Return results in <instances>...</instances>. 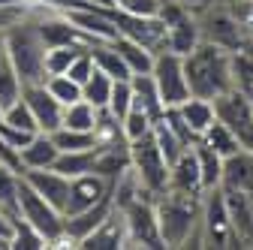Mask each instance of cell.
I'll return each instance as SVG.
<instances>
[{
  "instance_id": "d4e9b609",
  "label": "cell",
  "mask_w": 253,
  "mask_h": 250,
  "mask_svg": "<svg viewBox=\"0 0 253 250\" xmlns=\"http://www.w3.org/2000/svg\"><path fill=\"white\" fill-rule=\"evenodd\" d=\"M196 157H199V172H202V187H205V193L211 190H220L223 187V157L208 148L205 142H196Z\"/></svg>"
},
{
  "instance_id": "bcb514c9",
  "label": "cell",
  "mask_w": 253,
  "mask_h": 250,
  "mask_svg": "<svg viewBox=\"0 0 253 250\" xmlns=\"http://www.w3.org/2000/svg\"><path fill=\"white\" fill-rule=\"evenodd\" d=\"M9 60V48H6V30H0V67Z\"/></svg>"
},
{
  "instance_id": "6da1fadb",
  "label": "cell",
  "mask_w": 253,
  "mask_h": 250,
  "mask_svg": "<svg viewBox=\"0 0 253 250\" xmlns=\"http://www.w3.org/2000/svg\"><path fill=\"white\" fill-rule=\"evenodd\" d=\"M202 199L178 190L157 196V220L166 247H205L202 244Z\"/></svg>"
},
{
  "instance_id": "8d00e7d4",
  "label": "cell",
  "mask_w": 253,
  "mask_h": 250,
  "mask_svg": "<svg viewBox=\"0 0 253 250\" xmlns=\"http://www.w3.org/2000/svg\"><path fill=\"white\" fill-rule=\"evenodd\" d=\"M154 139H157V145L163 148V154L169 157V163H175V160L181 157V154L190 148V145H187V142H184V139L172 130V127H169V124H166L163 118L154 124Z\"/></svg>"
},
{
  "instance_id": "5bb4252c",
  "label": "cell",
  "mask_w": 253,
  "mask_h": 250,
  "mask_svg": "<svg viewBox=\"0 0 253 250\" xmlns=\"http://www.w3.org/2000/svg\"><path fill=\"white\" fill-rule=\"evenodd\" d=\"M79 247L82 250H126V247H130V229H126L124 211L121 208H112V214Z\"/></svg>"
},
{
  "instance_id": "9c48e42d",
  "label": "cell",
  "mask_w": 253,
  "mask_h": 250,
  "mask_svg": "<svg viewBox=\"0 0 253 250\" xmlns=\"http://www.w3.org/2000/svg\"><path fill=\"white\" fill-rule=\"evenodd\" d=\"M157 87H160V97L169 106H181L187 103L193 93H190V84H187V73H184V57L175 54V51H160L154 60V70H151Z\"/></svg>"
},
{
  "instance_id": "7c38bea8",
  "label": "cell",
  "mask_w": 253,
  "mask_h": 250,
  "mask_svg": "<svg viewBox=\"0 0 253 250\" xmlns=\"http://www.w3.org/2000/svg\"><path fill=\"white\" fill-rule=\"evenodd\" d=\"M24 100L40 124V133H54L63 127V103L45 87V82L24 84Z\"/></svg>"
},
{
  "instance_id": "60d3db41",
  "label": "cell",
  "mask_w": 253,
  "mask_h": 250,
  "mask_svg": "<svg viewBox=\"0 0 253 250\" xmlns=\"http://www.w3.org/2000/svg\"><path fill=\"white\" fill-rule=\"evenodd\" d=\"M133 106H136V100H133V82H130V79H118V82H115V87H112L109 112H115L118 118H124Z\"/></svg>"
},
{
  "instance_id": "83f0119b",
  "label": "cell",
  "mask_w": 253,
  "mask_h": 250,
  "mask_svg": "<svg viewBox=\"0 0 253 250\" xmlns=\"http://www.w3.org/2000/svg\"><path fill=\"white\" fill-rule=\"evenodd\" d=\"M18 187H21V172L0 160V211H3L6 220L15 217V214H21V208H18Z\"/></svg>"
},
{
  "instance_id": "c3c4849f",
  "label": "cell",
  "mask_w": 253,
  "mask_h": 250,
  "mask_svg": "<svg viewBox=\"0 0 253 250\" xmlns=\"http://www.w3.org/2000/svg\"><path fill=\"white\" fill-rule=\"evenodd\" d=\"M0 115H3V109H0Z\"/></svg>"
},
{
  "instance_id": "9a60e30c",
  "label": "cell",
  "mask_w": 253,
  "mask_h": 250,
  "mask_svg": "<svg viewBox=\"0 0 253 250\" xmlns=\"http://www.w3.org/2000/svg\"><path fill=\"white\" fill-rule=\"evenodd\" d=\"M21 178L34 187V190H37L45 202H51L57 211H67V199H70V184H73V178H67V175L57 172V169H24Z\"/></svg>"
},
{
  "instance_id": "30bf717a",
  "label": "cell",
  "mask_w": 253,
  "mask_h": 250,
  "mask_svg": "<svg viewBox=\"0 0 253 250\" xmlns=\"http://www.w3.org/2000/svg\"><path fill=\"white\" fill-rule=\"evenodd\" d=\"M115 27H118V37L126 40H136L142 45H148L151 51H166V40H169V27L160 15H133V12H121L112 9Z\"/></svg>"
},
{
  "instance_id": "ab89813d",
  "label": "cell",
  "mask_w": 253,
  "mask_h": 250,
  "mask_svg": "<svg viewBox=\"0 0 253 250\" xmlns=\"http://www.w3.org/2000/svg\"><path fill=\"white\" fill-rule=\"evenodd\" d=\"M121 121H124V136L130 139V142H136V139H142V136H148L154 130V118L145 109H139V106H133Z\"/></svg>"
},
{
  "instance_id": "277c9868",
  "label": "cell",
  "mask_w": 253,
  "mask_h": 250,
  "mask_svg": "<svg viewBox=\"0 0 253 250\" xmlns=\"http://www.w3.org/2000/svg\"><path fill=\"white\" fill-rule=\"evenodd\" d=\"M18 208H21V217L45 238L48 247H70L67 244V214L57 211L51 202H45L24 178L18 187Z\"/></svg>"
},
{
  "instance_id": "4dcf8cb0",
  "label": "cell",
  "mask_w": 253,
  "mask_h": 250,
  "mask_svg": "<svg viewBox=\"0 0 253 250\" xmlns=\"http://www.w3.org/2000/svg\"><path fill=\"white\" fill-rule=\"evenodd\" d=\"M97 148H100V145H97ZM97 148H90V151H60V157H57L54 169L63 172L67 178H79V175H84V172H93Z\"/></svg>"
},
{
  "instance_id": "1f68e13d",
  "label": "cell",
  "mask_w": 253,
  "mask_h": 250,
  "mask_svg": "<svg viewBox=\"0 0 253 250\" xmlns=\"http://www.w3.org/2000/svg\"><path fill=\"white\" fill-rule=\"evenodd\" d=\"M112 87H115V79L97 67V70H93V76H90V79L82 84V97H84L87 103H93L97 109H109Z\"/></svg>"
},
{
  "instance_id": "cb8c5ba5",
  "label": "cell",
  "mask_w": 253,
  "mask_h": 250,
  "mask_svg": "<svg viewBox=\"0 0 253 250\" xmlns=\"http://www.w3.org/2000/svg\"><path fill=\"white\" fill-rule=\"evenodd\" d=\"M184 121L190 124V130H193L196 139L205 136V130L211 127V124L217 121V112H214V100H205V97H190L187 103L178 106Z\"/></svg>"
},
{
  "instance_id": "7402d4cb",
  "label": "cell",
  "mask_w": 253,
  "mask_h": 250,
  "mask_svg": "<svg viewBox=\"0 0 253 250\" xmlns=\"http://www.w3.org/2000/svg\"><path fill=\"white\" fill-rule=\"evenodd\" d=\"M223 193H226V205H229L232 229H235L241 247H250L253 244V205H250V196L244 190H223Z\"/></svg>"
},
{
  "instance_id": "ba28073f",
  "label": "cell",
  "mask_w": 253,
  "mask_h": 250,
  "mask_svg": "<svg viewBox=\"0 0 253 250\" xmlns=\"http://www.w3.org/2000/svg\"><path fill=\"white\" fill-rule=\"evenodd\" d=\"M126 229H130V247H145V250H163V235H160V220H157V199H136L133 205L124 208Z\"/></svg>"
},
{
  "instance_id": "d6a6232c",
  "label": "cell",
  "mask_w": 253,
  "mask_h": 250,
  "mask_svg": "<svg viewBox=\"0 0 253 250\" xmlns=\"http://www.w3.org/2000/svg\"><path fill=\"white\" fill-rule=\"evenodd\" d=\"M97 118H100V109L87 100L63 106V127L70 130H97Z\"/></svg>"
},
{
  "instance_id": "ee69618b",
  "label": "cell",
  "mask_w": 253,
  "mask_h": 250,
  "mask_svg": "<svg viewBox=\"0 0 253 250\" xmlns=\"http://www.w3.org/2000/svg\"><path fill=\"white\" fill-rule=\"evenodd\" d=\"M93 70H97V64H93V54H90V48H87V51H82V54L73 60V67H70V73H67V76H70V79H76L79 84H84V82L93 76Z\"/></svg>"
},
{
  "instance_id": "b9f144b4",
  "label": "cell",
  "mask_w": 253,
  "mask_h": 250,
  "mask_svg": "<svg viewBox=\"0 0 253 250\" xmlns=\"http://www.w3.org/2000/svg\"><path fill=\"white\" fill-rule=\"evenodd\" d=\"M163 0H112V9L133 12V15H160Z\"/></svg>"
},
{
  "instance_id": "836d02e7",
  "label": "cell",
  "mask_w": 253,
  "mask_h": 250,
  "mask_svg": "<svg viewBox=\"0 0 253 250\" xmlns=\"http://www.w3.org/2000/svg\"><path fill=\"white\" fill-rule=\"evenodd\" d=\"M51 139L57 142L60 151H90L100 145V136L93 130H70V127H60L51 133Z\"/></svg>"
},
{
  "instance_id": "2e32d148",
  "label": "cell",
  "mask_w": 253,
  "mask_h": 250,
  "mask_svg": "<svg viewBox=\"0 0 253 250\" xmlns=\"http://www.w3.org/2000/svg\"><path fill=\"white\" fill-rule=\"evenodd\" d=\"M169 190L190 193V196H205L202 172H199V157H196V148L193 145H190L181 157L172 163V169H169Z\"/></svg>"
},
{
  "instance_id": "3957f363",
  "label": "cell",
  "mask_w": 253,
  "mask_h": 250,
  "mask_svg": "<svg viewBox=\"0 0 253 250\" xmlns=\"http://www.w3.org/2000/svg\"><path fill=\"white\" fill-rule=\"evenodd\" d=\"M6 48H9V60L12 67L18 70L21 82H45V40L40 34V24H37V6L30 15H24L18 24H12L6 30Z\"/></svg>"
},
{
  "instance_id": "603a6c76",
  "label": "cell",
  "mask_w": 253,
  "mask_h": 250,
  "mask_svg": "<svg viewBox=\"0 0 253 250\" xmlns=\"http://www.w3.org/2000/svg\"><path fill=\"white\" fill-rule=\"evenodd\" d=\"M130 82H133V100H136V106L145 109V112L154 118V124H157V121L166 115V103H163V97H160V87H157L154 76H151V73H139V76H133Z\"/></svg>"
},
{
  "instance_id": "44dd1931",
  "label": "cell",
  "mask_w": 253,
  "mask_h": 250,
  "mask_svg": "<svg viewBox=\"0 0 253 250\" xmlns=\"http://www.w3.org/2000/svg\"><path fill=\"white\" fill-rule=\"evenodd\" d=\"M18 154H21V169H54L60 148L51 139V133H37Z\"/></svg>"
},
{
  "instance_id": "74e56055",
  "label": "cell",
  "mask_w": 253,
  "mask_h": 250,
  "mask_svg": "<svg viewBox=\"0 0 253 250\" xmlns=\"http://www.w3.org/2000/svg\"><path fill=\"white\" fill-rule=\"evenodd\" d=\"M3 118L6 124H12V127H18V130H24V133H40V124H37V118H34V112H30V106H27V100H24V93H21V100H15L9 109H3Z\"/></svg>"
},
{
  "instance_id": "ffe728a7",
  "label": "cell",
  "mask_w": 253,
  "mask_h": 250,
  "mask_svg": "<svg viewBox=\"0 0 253 250\" xmlns=\"http://www.w3.org/2000/svg\"><path fill=\"white\" fill-rule=\"evenodd\" d=\"M223 190H253V151L241 148L223 160Z\"/></svg>"
},
{
  "instance_id": "e575fe53",
  "label": "cell",
  "mask_w": 253,
  "mask_h": 250,
  "mask_svg": "<svg viewBox=\"0 0 253 250\" xmlns=\"http://www.w3.org/2000/svg\"><path fill=\"white\" fill-rule=\"evenodd\" d=\"M82 51H87V45H51L45 51V76H63V73H70L73 60Z\"/></svg>"
},
{
  "instance_id": "8992f818",
  "label": "cell",
  "mask_w": 253,
  "mask_h": 250,
  "mask_svg": "<svg viewBox=\"0 0 253 250\" xmlns=\"http://www.w3.org/2000/svg\"><path fill=\"white\" fill-rule=\"evenodd\" d=\"M130 160H133V172L139 175V181L145 184V190L151 196H163L169 190V157L163 154V148L157 145L154 130L136 142H130Z\"/></svg>"
},
{
  "instance_id": "4316f807",
  "label": "cell",
  "mask_w": 253,
  "mask_h": 250,
  "mask_svg": "<svg viewBox=\"0 0 253 250\" xmlns=\"http://www.w3.org/2000/svg\"><path fill=\"white\" fill-rule=\"evenodd\" d=\"M90 54H93V64H97L103 73H109L115 82H118V79H133L130 67H126V60H124L121 51L115 48V40H112V42H93V45H90Z\"/></svg>"
},
{
  "instance_id": "f6af8a7d",
  "label": "cell",
  "mask_w": 253,
  "mask_h": 250,
  "mask_svg": "<svg viewBox=\"0 0 253 250\" xmlns=\"http://www.w3.org/2000/svg\"><path fill=\"white\" fill-rule=\"evenodd\" d=\"M0 247H12V223L0 211Z\"/></svg>"
},
{
  "instance_id": "f35d334b",
  "label": "cell",
  "mask_w": 253,
  "mask_h": 250,
  "mask_svg": "<svg viewBox=\"0 0 253 250\" xmlns=\"http://www.w3.org/2000/svg\"><path fill=\"white\" fill-rule=\"evenodd\" d=\"M45 87L54 93V97H57L63 106L84 100V97H82V84H79L76 79H70L67 73H63V76H48V79H45Z\"/></svg>"
},
{
  "instance_id": "d6986e66",
  "label": "cell",
  "mask_w": 253,
  "mask_h": 250,
  "mask_svg": "<svg viewBox=\"0 0 253 250\" xmlns=\"http://www.w3.org/2000/svg\"><path fill=\"white\" fill-rule=\"evenodd\" d=\"M112 208H115V199H106V202L93 205V208H87V211L70 214V217H67V244H70V247H79V244L112 214Z\"/></svg>"
},
{
  "instance_id": "52a82bcc",
  "label": "cell",
  "mask_w": 253,
  "mask_h": 250,
  "mask_svg": "<svg viewBox=\"0 0 253 250\" xmlns=\"http://www.w3.org/2000/svg\"><path fill=\"white\" fill-rule=\"evenodd\" d=\"M202 244L214 247V250L241 247V241L232 229V220H229V205H226L223 187L205 193V199H202Z\"/></svg>"
},
{
  "instance_id": "ac0fdd59",
  "label": "cell",
  "mask_w": 253,
  "mask_h": 250,
  "mask_svg": "<svg viewBox=\"0 0 253 250\" xmlns=\"http://www.w3.org/2000/svg\"><path fill=\"white\" fill-rule=\"evenodd\" d=\"M199 42H202V27H199V15H196V9L184 12L181 18H175V21L169 24V40H166V48H169V51L187 57Z\"/></svg>"
},
{
  "instance_id": "f1b7e54d",
  "label": "cell",
  "mask_w": 253,
  "mask_h": 250,
  "mask_svg": "<svg viewBox=\"0 0 253 250\" xmlns=\"http://www.w3.org/2000/svg\"><path fill=\"white\" fill-rule=\"evenodd\" d=\"M232 87L253 100V45L232 51Z\"/></svg>"
},
{
  "instance_id": "e0dca14e",
  "label": "cell",
  "mask_w": 253,
  "mask_h": 250,
  "mask_svg": "<svg viewBox=\"0 0 253 250\" xmlns=\"http://www.w3.org/2000/svg\"><path fill=\"white\" fill-rule=\"evenodd\" d=\"M133 169V160H130V142H100L97 148V160H93V172L103 175L106 181H115Z\"/></svg>"
},
{
  "instance_id": "7dc6e473",
  "label": "cell",
  "mask_w": 253,
  "mask_h": 250,
  "mask_svg": "<svg viewBox=\"0 0 253 250\" xmlns=\"http://www.w3.org/2000/svg\"><path fill=\"white\" fill-rule=\"evenodd\" d=\"M84 3H93V6H112V0H84Z\"/></svg>"
},
{
  "instance_id": "8fae6325",
  "label": "cell",
  "mask_w": 253,
  "mask_h": 250,
  "mask_svg": "<svg viewBox=\"0 0 253 250\" xmlns=\"http://www.w3.org/2000/svg\"><path fill=\"white\" fill-rule=\"evenodd\" d=\"M214 112H217V121H223L238 136V142L253 151V100L244 97L241 90L229 87L214 100Z\"/></svg>"
},
{
  "instance_id": "484cf974",
  "label": "cell",
  "mask_w": 253,
  "mask_h": 250,
  "mask_svg": "<svg viewBox=\"0 0 253 250\" xmlns=\"http://www.w3.org/2000/svg\"><path fill=\"white\" fill-rule=\"evenodd\" d=\"M115 48L121 51V57L126 60V67H130L133 76L154 70L157 51H151L148 45H142V42H136V40H126V37H118V40H115Z\"/></svg>"
},
{
  "instance_id": "d590c367",
  "label": "cell",
  "mask_w": 253,
  "mask_h": 250,
  "mask_svg": "<svg viewBox=\"0 0 253 250\" xmlns=\"http://www.w3.org/2000/svg\"><path fill=\"white\" fill-rule=\"evenodd\" d=\"M21 93H24V82L12 67V60H6L0 67V109H9L15 100H21Z\"/></svg>"
},
{
  "instance_id": "7a4b0ae2",
  "label": "cell",
  "mask_w": 253,
  "mask_h": 250,
  "mask_svg": "<svg viewBox=\"0 0 253 250\" xmlns=\"http://www.w3.org/2000/svg\"><path fill=\"white\" fill-rule=\"evenodd\" d=\"M184 73L193 97L217 100L220 93L232 87V51L202 40L184 57Z\"/></svg>"
},
{
  "instance_id": "5b68a950",
  "label": "cell",
  "mask_w": 253,
  "mask_h": 250,
  "mask_svg": "<svg viewBox=\"0 0 253 250\" xmlns=\"http://www.w3.org/2000/svg\"><path fill=\"white\" fill-rule=\"evenodd\" d=\"M196 15H199V27H202V40L205 42H214V45L226 48V51H238V48L253 45L250 34L241 27L232 6L223 3V0H211V3L199 6Z\"/></svg>"
},
{
  "instance_id": "f546056e",
  "label": "cell",
  "mask_w": 253,
  "mask_h": 250,
  "mask_svg": "<svg viewBox=\"0 0 253 250\" xmlns=\"http://www.w3.org/2000/svg\"><path fill=\"white\" fill-rule=\"evenodd\" d=\"M199 142H205L208 148H214V151H217V154H220L223 160L229 157V154H235V151H241V148H244V145L238 142V136H235V133L226 127L223 121H214L211 127L205 130V136H202Z\"/></svg>"
},
{
  "instance_id": "4fadbf2b",
  "label": "cell",
  "mask_w": 253,
  "mask_h": 250,
  "mask_svg": "<svg viewBox=\"0 0 253 250\" xmlns=\"http://www.w3.org/2000/svg\"><path fill=\"white\" fill-rule=\"evenodd\" d=\"M106 199H112V181H106V178L97 175V172H84V175L73 178V184H70V199H67V211H63V214L70 217V214L87 211V208L100 205V202H106Z\"/></svg>"
},
{
  "instance_id": "7bdbcfd3",
  "label": "cell",
  "mask_w": 253,
  "mask_h": 250,
  "mask_svg": "<svg viewBox=\"0 0 253 250\" xmlns=\"http://www.w3.org/2000/svg\"><path fill=\"white\" fill-rule=\"evenodd\" d=\"M30 12H34V3H27V0H21V3H0V30H9Z\"/></svg>"
}]
</instances>
